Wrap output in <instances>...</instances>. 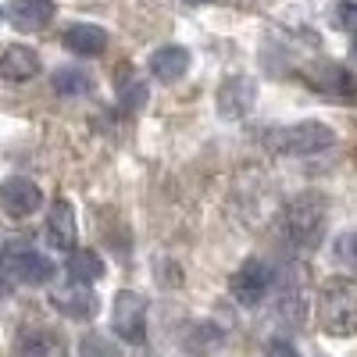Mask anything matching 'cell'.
Listing matches in <instances>:
<instances>
[{"label": "cell", "mask_w": 357, "mask_h": 357, "mask_svg": "<svg viewBox=\"0 0 357 357\" xmlns=\"http://www.w3.org/2000/svg\"><path fill=\"white\" fill-rule=\"evenodd\" d=\"M318 321L329 336L357 333V279H333L318 293Z\"/></svg>", "instance_id": "6da1fadb"}, {"label": "cell", "mask_w": 357, "mask_h": 357, "mask_svg": "<svg viewBox=\"0 0 357 357\" xmlns=\"http://www.w3.org/2000/svg\"><path fill=\"white\" fill-rule=\"evenodd\" d=\"M325 207L329 204H325L318 193H304L293 204H286L282 207V236L301 250L318 247L321 232H325Z\"/></svg>", "instance_id": "7a4b0ae2"}, {"label": "cell", "mask_w": 357, "mask_h": 357, "mask_svg": "<svg viewBox=\"0 0 357 357\" xmlns=\"http://www.w3.org/2000/svg\"><path fill=\"white\" fill-rule=\"evenodd\" d=\"M333 143H336V132H333V126H325V122H301L293 129H282L279 139H275V146L282 154H301V158L318 154V151H325V146H333Z\"/></svg>", "instance_id": "3957f363"}, {"label": "cell", "mask_w": 357, "mask_h": 357, "mask_svg": "<svg viewBox=\"0 0 357 357\" xmlns=\"http://www.w3.org/2000/svg\"><path fill=\"white\" fill-rule=\"evenodd\" d=\"M111 321H114V333L126 343H143L146 340V301L132 289H122L114 296Z\"/></svg>", "instance_id": "277c9868"}, {"label": "cell", "mask_w": 357, "mask_h": 357, "mask_svg": "<svg viewBox=\"0 0 357 357\" xmlns=\"http://www.w3.org/2000/svg\"><path fill=\"white\" fill-rule=\"evenodd\" d=\"M40 204H43V193H40V186L33 183V178L8 175L4 183H0V211H4L8 218H29V215H36Z\"/></svg>", "instance_id": "5b68a950"}, {"label": "cell", "mask_w": 357, "mask_h": 357, "mask_svg": "<svg viewBox=\"0 0 357 357\" xmlns=\"http://www.w3.org/2000/svg\"><path fill=\"white\" fill-rule=\"evenodd\" d=\"M268 286H272V268H268L261 257H247V261L240 264V272L229 279L232 296H236L243 307L261 304V296L268 293Z\"/></svg>", "instance_id": "8992f818"}, {"label": "cell", "mask_w": 357, "mask_h": 357, "mask_svg": "<svg viewBox=\"0 0 357 357\" xmlns=\"http://www.w3.org/2000/svg\"><path fill=\"white\" fill-rule=\"evenodd\" d=\"M304 79H307V86L314 89V93H321V97H333V100H354L357 97V79L343 65H336V61H325V65L307 68Z\"/></svg>", "instance_id": "52a82bcc"}, {"label": "cell", "mask_w": 357, "mask_h": 357, "mask_svg": "<svg viewBox=\"0 0 357 357\" xmlns=\"http://www.w3.org/2000/svg\"><path fill=\"white\" fill-rule=\"evenodd\" d=\"M218 114L229 118V122H236V118H247L254 100H257V82L250 75H229L222 86H218Z\"/></svg>", "instance_id": "ba28073f"}, {"label": "cell", "mask_w": 357, "mask_h": 357, "mask_svg": "<svg viewBox=\"0 0 357 357\" xmlns=\"http://www.w3.org/2000/svg\"><path fill=\"white\" fill-rule=\"evenodd\" d=\"M50 304L61 311L65 318H75V321H86V318H93L97 314V296H93V289H89V282H72V286H65V289H57L54 296H50Z\"/></svg>", "instance_id": "9c48e42d"}, {"label": "cell", "mask_w": 357, "mask_h": 357, "mask_svg": "<svg viewBox=\"0 0 357 357\" xmlns=\"http://www.w3.org/2000/svg\"><path fill=\"white\" fill-rule=\"evenodd\" d=\"M54 18L50 0H11L8 4V22L18 33H43Z\"/></svg>", "instance_id": "30bf717a"}, {"label": "cell", "mask_w": 357, "mask_h": 357, "mask_svg": "<svg viewBox=\"0 0 357 357\" xmlns=\"http://www.w3.org/2000/svg\"><path fill=\"white\" fill-rule=\"evenodd\" d=\"M40 75V54L33 47H8L4 54H0V79L4 82H29Z\"/></svg>", "instance_id": "8fae6325"}, {"label": "cell", "mask_w": 357, "mask_h": 357, "mask_svg": "<svg viewBox=\"0 0 357 357\" xmlns=\"http://www.w3.org/2000/svg\"><path fill=\"white\" fill-rule=\"evenodd\" d=\"M75 207L68 200H54L50 215H47V240L54 250H72L75 247Z\"/></svg>", "instance_id": "7c38bea8"}, {"label": "cell", "mask_w": 357, "mask_h": 357, "mask_svg": "<svg viewBox=\"0 0 357 357\" xmlns=\"http://www.w3.org/2000/svg\"><path fill=\"white\" fill-rule=\"evenodd\" d=\"M61 43H65L72 54H79V57H100V54L107 50V33H104L100 25L79 22V25H68V29H65Z\"/></svg>", "instance_id": "4fadbf2b"}, {"label": "cell", "mask_w": 357, "mask_h": 357, "mask_svg": "<svg viewBox=\"0 0 357 357\" xmlns=\"http://www.w3.org/2000/svg\"><path fill=\"white\" fill-rule=\"evenodd\" d=\"M8 268L15 272V279L25 282V286H47V282L54 279L50 257H43V254H36V250H18Z\"/></svg>", "instance_id": "5bb4252c"}, {"label": "cell", "mask_w": 357, "mask_h": 357, "mask_svg": "<svg viewBox=\"0 0 357 357\" xmlns=\"http://www.w3.org/2000/svg\"><path fill=\"white\" fill-rule=\"evenodd\" d=\"M190 72V50L186 47H158L151 54V75L158 82H178Z\"/></svg>", "instance_id": "9a60e30c"}, {"label": "cell", "mask_w": 357, "mask_h": 357, "mask_svg": "<svg viewBox=\"0 0 357 357\" xmlns=\"http://www.w3.org/2000/svg\"><path fill=\"white\" fill-rule=\"evenodd\" d=\"M68 272H72V279H79V282H97L100 275H104V257L97 254V250H75L72 247V254H68Z\"/></svg>", "instance_id": "2e32d148"}, {"label": "cell", "mask_w": 357, "mask_h": 357, "mask_svg": "<svg viewBox=\"0 0 357 357\" xmlns=\"http://www.w3.org/2000/svg\"><path fill=\"white\" fill-rule=\"evenodd\" d=\"M93 89V79H89L82 68H57L54 72V93L61 97H86Z\"/></svg>", "instance_id": "e0dca14e"}, {"label": "cell", "mask_w": 357, "mask_h": 357, "mask_svg": "<svg viewBox=\"0 0 357 357\" xmlns=\"http://www.w3.org/2000/svg\"><path fill=\"white\" fill-rule=\"evenodd\" d=\"M18 350L22 354H61L65 350V340L47 333V329H33V333H25L18 340Z\"/></svg>", "instance_id": "ac0fdd59"}, {"label": "cell", "mask_w": 357, "mask_h": 357, "mask_svg": "<svg viewBox=\"0 0 357 357\" xmlns=\"http://www.w3.org/2000/svg\"><path fill=\"white\" fill-rule=\"evenodd\" d=\"M118 100H122L126 111H139L143 100H146V86L139 79H129V82H118Z\"/></svg>", "instance_id": "d6986e66"}, {"label": "cell", "mask_w": 357, "mask_h": 357, "mask_svg": "<svg viewBox=\"0 0 357 357\" xmlns=\"http://www.w3.org/2000/svg\"><path fill=\"white\" fill-rule=\"evenodd\" d=\"M336 261L347 268H357V232H343L336 240Z\"/></svg>", "instance_id": "ffe728a7"}, {"label": "cell", "mask_w": 357, "mask_h": 357, "mask_svg": "<svg viewBox=\"0 0 357 357\" xmlns=\"http://www.w3.org/2000/svg\"><path fill=\"white\" fill-rule=\"evenodd\" d=\"M340 25L350 29V33H357V0H347V4H340Z\"/></svg>", "instance_id": "44dd1931"}, {"label": "cell", "mask_w": 357, "mask_h": 357, "mask_svg": "<svg viewBox=\"0 0 357 357\" xmlns=\"http://www.w3.org/2000/svg\"><path fill=\"white\" fill-rule=\"evenodd\" d=\"M15 289V272L11 268H0V296H8Z\"/></svg>", "instance_id": "7402d4cb"}, {"label": "cell", "mask_w": 357, "mask_h": 357, "mask_svg": "<svg viewBox=\"0 0 357 357\" xmlns=\"http://www.w3.org/2000/svg\"><path fill=\"white\" fill-rule=\"evenodd\" d=\"M193 4H207V0H193Z\"/></svg>", "instance_id": "603a6c76"}, {"label": "cell", "mask_w": 357, "mask_h": 357, "mask_svg": "<svg viewBox=\"0 0 357 357\" xmlns=\"http://www.w3.org/2000/svg\"><path fill=\"white\" fill-rule=\"evenodd\" d=\"M354 54H357V43H354Z\"/></svg>", "instance_id": "cb8c5ba5"}]
</instances>
